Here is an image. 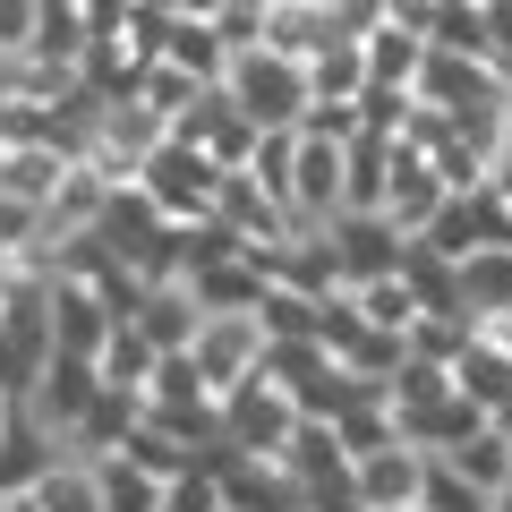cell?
I'll return each instance as SVG.
<instances>
[{"label": "cell", "instance_id": "6da1fadb", "mask_svg": "<svg viewBox=\"0 0 512 512\" xmlns=\"http://www.w3.org/2000/svg\"><path fill=\"white\" fill-rule=\"evenodd\" d=\"M222 94H231L239 111H248L256 128H308V60L274 52V43H248V52H231V69H222Z\"/></svg>", "mask_w": 512, "mask_h": 512}, {"label": "cell", "instance_id": "7a4b0ae2", "mask_svg": "<svg viewBox=\"0 0 512 512\" xmlns=\"http://www.w3.org/2000/svg\"><path fill=\"white\" fill-rule=\"evenodd\" d=\"M137 188L154 197V214L171 222H205L222 205V163L205 146H188V137H163V146L146 154V171H137Z\"/></svg>", "mask_w": 512, "mask_h": 512}, {"label": "cell", "instance_id": "3957f363", "mask_svg": "<svg viewBox=\"0 0 512 512\" xmlns=\"http://www.w3.org/2000/svg\"><path fill=\"white\" fill-rule=\"evenodd\" d=\"M265 350H274V333H265V316L256 308H239V316H205L197 325V342H188V359H197V376H205V393H239L248 376H265Z\"/></svg>", "mask_w": 512, "mask_h": 512}, {"label": "cell", "instance_id": "277c9868", "mask_svg": "<svg viewBox=\"0 0 512 512\" xmlns=\"http://www.w3.org/2000/svg\"><path fill=\"white\" fill-rule=\"evenodd\" d=\"M299 436V402L282 393L274 376H248L239 393H222V444L231 453H256V461H282Z\"/></svg>", "mask_w": 512, "mask_h": 512}, {"label": "cell", "instance_id": "5b68a950", "mask_svg": "<svg viewBox=\"0 0 512 512\" xmlns=\"http://www.w3.org/2000/svg\"><path fill=\"white\" fill-rule=\"evenodd\" d=\"M94 402H103V367H94V359H69V350H52V359H43V376H35V393H26V410H35L60 444L86 427Z\"/></svg>", "mask_w": 512, "mask_h": 512}, {"label": "cell", "instance_id": "8992f818", "mask_svg": "<svg viewBox=\"0 0 512 512\" xmlns=\"http://www.w3.org/2000/svg\"><path fill=\"white\" fill-rule=\"evenodd\" d=\"M111 333H120V308H111L94 282L52 274V350H69V359H103Z\"/></svg>", "mask_w": 512, "mask_h": 512}, {"label": "cell", "instance_id": "52a82bcc", "mask_svg": "<svg viewBox=\"0 0 512 512\" xmlns=\"http://www.w3.org/2000/svg\"><path fill=\"white\" fill-rule=\"evenodd\" d=\"M453 197L444 188V171H436V154H419L410 137H393V180H384V222L402 239H419L427 222H436V205Z\"/></svg>", "mask_w": 512, "mask_h": 512}, {"label": "cell", "instance_id": "ba28073f", "mask_svg": "<svg viewBox=\"0 0 512 512\" xmlns=\"http://www.w3.org/2000/svg\"><path fill=\"white\" fill-rule=\"evenodd\" d=\"M419 478H427V453L419 444H376V453H350V495H359V512H402L419 504Z\"/></svg>", "mask_w": 512, "mask_h": 512}, {"label": "cell", "instance_id": "9c48e42d", "mask_svg": "<svg viewBox=\"0 0 512 512\" xmlns=\"http://www.w3.org/2000/svg\"><path fill=\"white\" fill-rule=\"evenodd\" d=\"M325 239H333V265H342V291L350 282H376V274H402V248H410L384 214H342Z\"/></svg>", "mask_w": 512, "mask_h": 512}, {"label": "cell", "instance_id": "30bf717a", "mask_svg": "<svg viewBox=\"0 0 512 512\" xmlns=\"http://www.w3.org/2000/svg\"><path fill=\"white\" fill-rule=\"evenodd\" d=\"M453 384L470 393L478 410H504V402H512V333L478 325L470 342H461V359H453Z\"/></svg>", "mask_w": 512, "mask_h": 512}, {"label": "cell", "instance_id": "8fae6325", "mask_svg": "<svg viewBox=\"0 0 512 512\" xmlns=\"http://www.w3.org/2000/svg\"><path fill=\"white\" fill-rule=\"evenodd\" d=\"M128 325L146 333L154 350H188V342H197V325H205V308H197V291H188V282H154V291H137Z\"/></svg>", "mask_w": 512, "mask_h": 512}, {"label": "cell", "instance_id": "7c38bea8", "mask_svg": "<svg viewBox=\"0 0 512 512\" xmlns=\"http://www.w3.org/2000/svg\"><path fill=\"white\" fill-rule=\"evenodd\" d=\"M461 316L470 325H512V248L461 256Z\"/></svg>", "mask_w": 512, "mask_h": 512}, {"label": "cell", "instance_id": "4fadbf2b", "mask_svg": "<svg viewBox=\"0 0 512 512\" xmlns=\"http://www.w3.org/2000/svg\"><path fill=\"white\" fill-rule=\"evenodd\" d=\"M154 60H171V69H188V77H205V86H222V69H231V43H222L214 18H163Z\"/></svg>", "mask_w": 512, "mask_h": 512}, {"label": "cell", "instance_id": "5bb4252c", "mask_svg": "<svg viewBox=\"0 0 512 512\" xmlns=\"http://www.w3.org/2000/svg\"><path fill=\"white\" fill-rule=\"evenodd\" d=\"M94 461V495H103V512H163L171 478H154L146 461H128V453H86Z\"/></svg>", "mask_w": 512, "mask_h": 512}, {"label": "cell", "instance_id": "9a60e30c", "mask_svg": "<svg viewBox=\"0 0 512 512\" xmlns=\"http://www.w3.org/2000/svg\"><path fill=\"white\" fill-rule=\"evenodd\" d=\"M367 43V86H393V94H419V69H427V35H410V26L384 18Z\"/></svg>", "mask_w": 512, "mask_h": 512}, {"label": "cell", "instance_id": "2e32d148", "mask_svg": "<svg viewBox=\"0 0 512 512\" xmlns=\"http://www.w3.org/2000/svg\"><path fill=\"white\" fill-rule=\"evenodd\" d=\"M308 86H316V103H359V94H367V43L359 35H333L325 52L308 60Z\"/></svg>", "mask_w": 512, "mask_h": 512}, {"label": "cell", "instance_id": "e0dca14e", "mask_svg": "<svg viewBox=\"0 0 512 512\" xmlns=\"http://www.w3.org/2000/svg\"><path fill=\"white\" fill-rule=\"evenodd\" d=\"M419 504L427 512H495V487H478L453 453H427V478H419Z\"/></svg>", "mask_w": 512, "mask_h": 512}, {"label": "cell", "instance_id": "ac0fdd59", "mask_svg": "<svg viewBox=\"0 0 512 512\" xmlns=\"http://www.w3.org/2000/svg\"><path fill=\"white\" fill-rule=\"evenodd\" d=\"M350 299H359V316H367V325H376V333H410V325H419V291H410V282L402 274H376V282H350Z\"/></svg>", "mask_w": 512, "mask_h": 512}, {"label": "cell", "instance_id": "d6986e66", "mask_svg": "<svg viewBox=\"0 0 512 512\" xmlns=\"http://www.w3.org/2000/svg\"><path fill=\"white\" fill-rule=\"evenodd\" d=\"M43 512H103V495H94V461L86 453H60L52 461V478H43Z\"/></svg>", "mask_w": 512, "mask_h": 512}, {"label": "cell", "instance_id": "ffe728a7", "mask_svg": "<svg viewBox=\"0 0 512 512\" xmlns=\"http://www.w3.org/2000/svg\"><path fill=\"white\" fill-rule=\"evenodd\" d=\"M128 94H137V103H154V111H163V120H180V111H188V103H197V94H205V77L171 69V60H146V69H137V86H128Z\"/></svg>", "mask_w": 512, "mask_h": 512}, {"label": "cell", "instance_id": "44dd1931", "mask_svg": "<svg viewBox=\"0 0 512 512\" xmlns=\"http://www.w3.org/2000/svg\"><path fill=\"white\" fill-rule=\"evenodd\" d=\"M43 0H0V52H35Z\"/></svg>", "mask_w": 512, "mask_h": 512}, {"label": "cell", "instance_id": "7402d4cb", "mask_svg": "<svg viewBox=\"0 0 512 512\" xmlns=\"http://www.w3.org/2000/svg\"><path fill=\"white\" fill-rule=\"evenodd\" d=\"M495 188L512 197V137H504V154H495Z\"/></svg>", "mask_w": 512, "mask_h": 512}, {"label": "cell", "instance_id": "603a6c76", "mask_svg": "<svg viewBox=\"0 0 512 512\" xmlns=\"http://www.w3.org/2000/svg\"><path fill=\"white\" fill-rule=\"evenodd\" d=\"M402 512H427V504H402Z\"/></svg>", "mask_w": 512, "mask_h": 512}]
</instances>
